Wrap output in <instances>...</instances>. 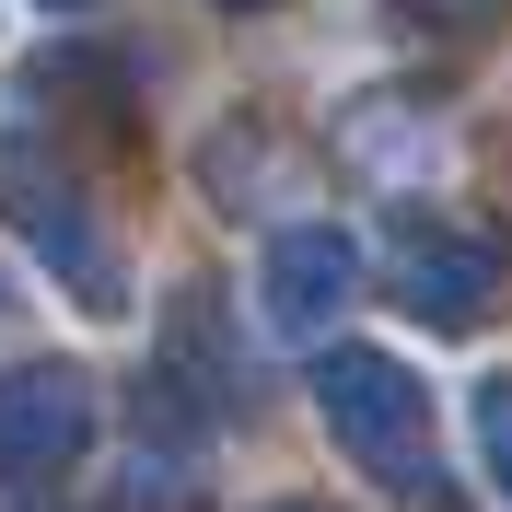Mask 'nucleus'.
Segmentation results:
<instances>
[{
    "label": "nucleus",
    "mask_w": 512,
    "mask_h": 512,
    "mask_svg": "<svg viewBox=\"0 0 512 512\" xmlns=\"http://www.w3.org/2000/svg\"><path fill=\"white\" fill-rule=\"evenodd\" d=\"M268 291H280V326H315L326 291H350V245H338V233H291V245L268 256Z\"/></svg>",
    "instance_id": "nucleus-1"
},
{
    "label": "nucleus",
    "mask_w": 512,
    "mask_h": 512,
    "mask_svg": "<svg viewBox=\"0 0 512 512\" xmlns=\"http://www.w3.org/2000/svg\"><path fill=\"white\" fill-rule=\"evenodd\" d=\"M478 12H489V0H478Z\"/></svg>",
    "instance_id": "nucleus-3"
},
{
    "label": "nucleus",
    "mask_w": 512,
    "mask_h": 512,
    "mask_svg": "<svg viewBox=\"0 0 512 512\" xmlns=\"http://www.w3.org/2000/svg\"><path fill=\"white\" fill-rule=\"evenodd\" d=\"M489 443H501V466H512V384L489 396Z\"/></svg>",
    "instance_id": "nucleus-2"
}]
</instances>
